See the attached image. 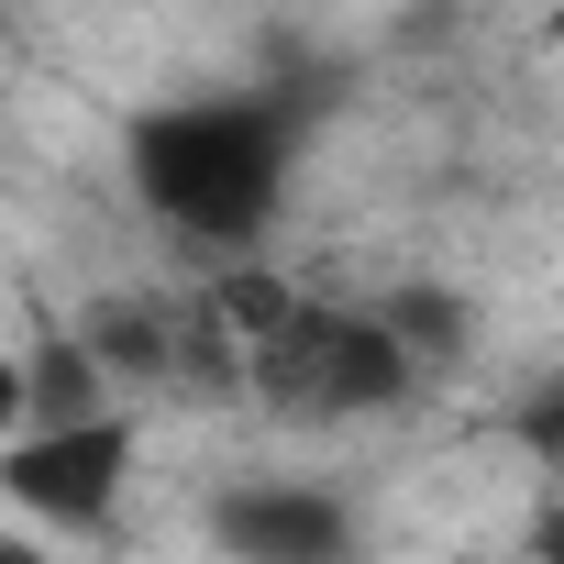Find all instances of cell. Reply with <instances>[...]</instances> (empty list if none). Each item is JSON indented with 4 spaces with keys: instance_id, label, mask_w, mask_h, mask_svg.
Instances as JSON below:
<instances>
[{
    "instance_id": "obj_5",
    "label": "cell",
    "mask_w": 564,
    "mask_h": 564,
    "mask_svg": "<svg viewBox=\"0 0 564 564\" xmlns=\"http://www.w3.org/2000/svg\"><path fill=\"white\" fill-rule=\"evenodd\" d=\"M0 564H67V542H56V531H34V520L12 509V520H0Z\"/></svg>"
},
{
    "instance_id": "obj_3",
    "label": "cell",
    "mask_w": 564,
    "mask_h": 564,
    "mask_svg": "<svg viewBox=\"0 0 564 564\" xmlns=\"http://www.w3.org/2000/svg\"><path fill=\"white\" fill-rule=\"evenodd\" d=\"M221 553H243V564H344L355 520L322 487H243V498H221Z\"/></svg>"
},
{
    "instance_id": "obj_1",
    "label": "cell",
    "mask_w": 564,
    "mask_h": 564,
    "mask_svg": "<svg viewBox=\"0 0 564 564\" xmlns=\"http://www.w3.org/2000/svg\"><path fill=\"white\" fill-rule=\"evenodd\" d=\"M133 188L166 232H199V243H243L276 199V133L232 100H199V111H155L133 133Z\"/></svg>"
},
{
    "instance_id": "obj_2",
    "label": "cell",
    "mask_w": 564,
    "mask_h": 564,
    "mask_svg": "<svg viewBox=\"0 0 564 564\" xmlns=\"http://www.w3.org/2000/svg\"><path fill=\"white\" fill-rule=\"evenodd\" d=\"M133 465H144V432L100 399V410H56V421H23L0 443V498H12L34 531L56 542H100L133 498Z\"/></svg>"
},
{
    "instance_id": "obj_4",
    "label": "cell",
    "mask_w": 564,
    "mask_h": 564,
    "mask_svg": "<svg viewBox=\"0 0 564 564\" xmlns=\"http://www.w3.org/2000/svg\"><path fill=\"white\" fill-rule=\"evenodd\" d=\"M34 421V355H12V344H0V443H12Z\"/></svg>"
}]
</instances>
